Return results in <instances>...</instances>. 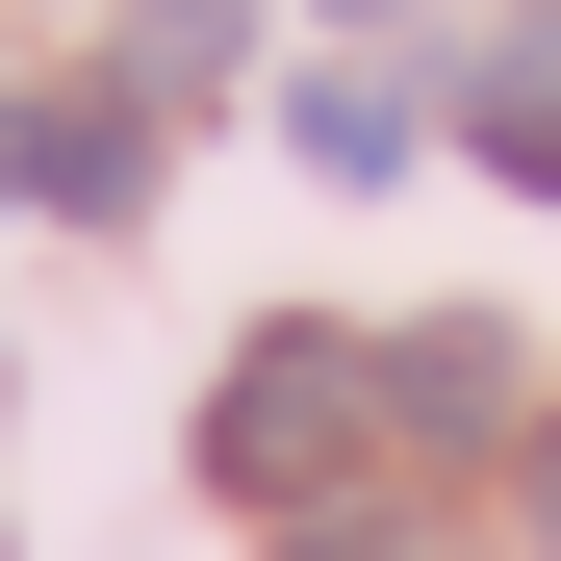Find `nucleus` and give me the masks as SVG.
Wrapping results in <instances>:
<instances>
[{
	"label": "nucleus",
	"instance_id": "f257e3e1",
	"mask_svg": "<svg viewBox=\"0 0 561 561\" xmlns=\"http://www.w3.org/2000/svg\"><path fill=\"white\" fill-rule=\"evenodd\" d=\"M357 434H383V357H357V332H255L205 383V485L307 536V511H357Z\"/></svg>",
	"mask_w": 561,
	"mask_h": 561
},
{
	"label": "nucleus",
	"instance_id": "f03ea898",
	"mask_svg": "<svg viewBox=\"0 0 561 561\" xmlns=\"http://www.w3.org/2000/svg\"><path fill=\"white\" fill-rule=\"evenodd\" d=\"M383 434H434V459H485V434H536V409H511V332H485V307H434V332H383Z\"/></svg>",
	"mask_w": 561,
	"mask_h": 561
},
{
	"label": "nucleus",
	"instance_id": "7ed1b4c3",
	"mask_svg": "<svg viewBox=\"0 0 561 561\" xmlns=\"http://www.w3.org/2000/svg\"><path fill=\"white\" fill-rule=\"evenodd\" d=\"M26 205L128 230V205H153V103H51V128H26Z\"/></svg>",
	"mask_w": 561,
	"mask_h": 561
},
{
	"label": "nucleus",
	"instance_id": "20e7f679",
	"mask_svg": "<svg viewBox=\"0 0 561 561\" xmlns=\"http://www.w3.org/2000/svg\"><path fill=\"white\" fill-rule=\"evenodd\" d=\"M280 153H307V179H409V103H383V77H280Z\"/></svg>",
	"mask_w": 561,
	"mask_h": 561
},
{
	"label": "nucleus",
	"instance_id": "39448f33",
	"mask_svg": "<svg viewBox=\"0 0 561 561\" xmlns=\"http://www.w3.org/2000/svg\"><path fill=\"white\" fill-rule=\"evenodd\" d=\"M230 26L255 0H128V77H230Z\"/></svg>",
	"mask_w": 561,
	"mask_h": 561
},
{
	"label": "nucleus",
	"instance_id": "423d86ee",
	"mask_svg": "<svg viewBox=\"0 0 561 561\" xmlns=\"http://www.w3.org/2000/svg\"><path fill=\"white\" fill-rule=\"evenodd\" d=\"M307 561H434V536L409 511H307Z\"/></svg>",
	"mask_w": 561,
	"mask_h": 561
},
{
	"label": "nucleus",
	"instance_id": "0eeeda50",
	"mask_svg": "<svg viewBox=\"0 0 561 561\" xmlns=\"http://www.w3.org/2000/svg\"><path fill=\"white\" fill-rule=\"evenodd\" d=\"M511 511H536V561H561V409H536V434H511Z\"/></svg>",
	"mask_w": 561,
	"mask_h": 561
},
{
	"label": "nucleus",
	"instance_id": "6e6552de",
	"mask_svg": "<svg viewBox=\"0 0 561 561\" xmlns=\"http://www.w3.org/2000/svg\"><path fill=\"white\" fill-rule=\"evenodd\" d=\"M0 205H26V103H0Z\"/></svg>",
	"mask_w": 561,
	"mask_h": 561
},
{
	"label": "nucleus",
	"instance_id": "1a4fd4ad",
	"mask_svg": "<svg viewBox=\"0 0 561 561\" xmlns=\"http://www.w3.org/2000/svg\"><path fill=\"white\" fill-rule=\"evenodd\" d=\"M332 26H409V0H332Z\"/></svg>",
	"mask_w": 561,
	"mask_h": 561
}]
</instances>
